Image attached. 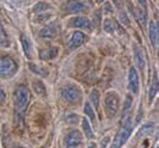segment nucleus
I'll return each instance as SVG.
<instances>
[{"instance_id": "1a4fd4ad", "label": "nucleus", "mask_w": 159, "mask_h": 148, "mask_svg": "<svg viewBox=\"0 0 159 148\" xmlns=\"http://www.w3.org/2000/svg\"><path fill=\"white\" fill-rule=\"evenodd\" d=\"M58 32H59V26H58V23H52V25H48V26H45L44 28L40 29L39 36L42 38L50 39V38L57 37V36H58Z\"/></svg>"}, {"instance_id": "39448f33", "label": "nucleus", "mask_w": 159, "mask_h": 148, "mask_svg": "<svg viewBox=\"0 0 159 148\" xmlns=\"http://www.w3.org/2000/svg\"><path fill=\"white\" fill-rule=\"evenodd\" d=\"M119 96L116 93H108L107 97H105V110H107V114L109 118H113L116 115L118 110H119Z\"/></svg>"}, {"instance_id": "ddd939ff", "label": "nucleus", "mask_w": 159, "mask_h": 148, "mask_svg": "<svg viewBox=\"0 0 159 148\" xmlns=\"http://www.w3.org/2000/svg\"><path fill=\"white\" fill-rule=\"evenodd\" d=\"M149 39H151V43H152L153 47H158V23L154 21H152L149 23Z\"/></svg>"}, {"instance_id": "5701e85b", "label": "nucleus", "mask_w": 159, "mask_h": 148, "mask_svg": "<svg viewBox=\"0 0 159 148\" xmlns=\"http://www.w3.org/2000/svg\"><path fill=\"white\" fill-rule=\"evenodd\" d=\"M153 128H154V126H153L152 124L144 125V126L139 130V132L137 133V137H141V136H147V135L152 133V132H153Z\"/></svg>"}, {"instance_id": "aec40b11", "label": "nucleus", "mask_w": 159, "mask_h": 148, "mask_svg": "<svg viewBox=\"0 0 159 148\" xmlns=\"http://www.w3.org/2000/svg\"><path fill=\"white\" fill-rule=\"evenodd\" d=\"M131 104H132V99L131 97L129 96L126 98V103H125V108H124V114H122V120L125 121L126 119H129V114H130V110H131Z\"/></svg>"}, {"instance_id": "4468645a", "label": "nucleus", "mask_w": 159, "mask_h": 148, "mask_svg": "<svg viewBox=\"0 0 159 148\" xmlns=\"http://www.w3.org/2000/svg\"><path fill=\"white\" fill-rule=\"evenodd\" d=\"M134 56H135V61L136 65L139 70L143 71V67H144V55H143V52L141 50V48L135 45L134 47Z\"/></svg>"}, {"instance_id": "f257e3e1", "label": "nucleus", "mask_w": 159, "mask_h": 148, "mask_svg": "<svg viewBox=\"0 0 159 148\" xmlns=\"http://www.w3.org/2000/svg\"><path fill=\"white\" fill-rule=\"evenodd\" d=\"M30 91L26 86L20 85L16 88V94H15V113L19 118V120L23 119V114L26 111L27 104L30 102Z\"/></svg>"}, {"instance_id": "b1692460", "label": "nucleus", "mask_w": 159, "mask_h": 148, "mask_svg": "<svg viewBox=\"0 0 159 148\" xmlns=\"http://www.w3.org/2000/svg\"><path fill=\"white\" fill-rule=\"evenodd\" d=\"M157 91H158V78H157V76H156L153 83L151 86V89H149V101H153V98H154L156 94H157Z\"/></svg>"}, {"instance_id": "6ab92c4d", "label": "nucleus", "mask_w": 159, "mask_h": 148, "mask_svg": "<svg viewBox=\"0 0 159 148\" xmlns=\"http://www.w3.org/2000/svg\"><path fill=\"white\" fill-rule=\"evenodd\" d=\"M132 14H135V16H136V19L139 20L143 26H146V21H147V15H146V12L144 11H142V10H139V9H135L134 7V11H132Z\"/></svg>"}, {"instance_id": "7c9ffc66", "label": "nucleus", "mask_w": 159, "mask_h": 148, "mask_svg": "<svg viewBox=\"0 0 159 148\" xmlns=\"http://www.w3.org/2000/svg\"><path fill=\"white\" fill-rule=\"evenodd\" d=\"M88 148H97V146H96V143H91Z\"/></svg>"}, {"instance_id": "a878e982", "label": "nucleus", "mask_w": 159, "mask_h": 148, "mask_svg": "<svg viewBox=\"0 0 159 148\" xmlns=\"http://www.w3.org/2000/svg\"><path fill=\"white\" fill-rule=\"evenodd\" d=\"M30 69H31L33 72H36V74L40 75V76H48V71H47V69H43V67H39V66H36V65H33V64H30Z\"/></svg>"}, {"instance_id": "2eb2a0df", "label": "nucleus", "mask_w": 159, "mask_h": 148, "mask_svg": "<svg viewBox=\"0 0 159 148\" xmlns=\"http://www.w3.org/2000/svg\"><path fill=\"white\" fill-rule=\"evenodd\" d=\"M103 28H104V31L108 32V33H115V32L119 29L116 22L110 20V19L104 20V22H103Z\"/></svg>"}, {"instance_id": "423d86ee", "label": "nucleus", "mask_w": 159, "mask_h": 148, "mask_svg": "<svg viewBox=\"0 0 159 148\" xmlns=\"http://www.w3.org/2000/svg\"><path fill=\"white\" fill-rule=\"evenodd\" d=\"M88 9V5L83 0H69L64 7L66 14H79L82 11H86Z\"/></svg>"}, {"instance_id": "f03ea898", "label": "nucleus", "mask_w": 159, "mask_h": 148, "mask_svg": "<svg viewBox=\"0 0 159 148\" xmlns=\"http://www.w3.org/2000/svg\"><path fill=\"white\" fill-rule=\"evenodd\" d=\"M17 71V64L10 56H0V76L4 78L12 77Z\"/></svg>"}, {"instance_id": "f3484780", "label": "nucleus", "mask_w": 159, "mask_h": 148, "mask_svg": "<svg viewBox=\"0 0 159 148\" xmlns=\"http://www.w3.org/2000/svg\"><path fill=\"white\" fill-rule=\"evenodd\" d=\"M10 45V42H9V37L0 22V47H4V48H7Z\"/></svg>"}, {"instance_id": "20e7f679", "label": "nucleus", "mask_w": 159, "mask_h": 148, "mask_svg": "<svg viewBox=\"0 0 159 148\" xmlns=\"http://www.w3.org/2000/svg\"><path fill=\"white\" fill-rule=\"evenodd\" d=\"M61 96L67 103H71V104H77L82 98V93H81L80 88L72 85L65 86L61 91Z\"/></svg>"}, {"instance_id": "f8f14e48", "label": "nucleus", "mask_w": 159, "mask_h": 148, "mask_svg": "<svg viewBox=\"0 0 159 148\" xmlns=\"http://www.w3.org/2000/svg\"><path fill=\"white\" fill-rule=\"evenodd\" d=\"M58 53H59V48H57V47H53L49 49H43L39 52V58L42 60H52L58 56Z\"/></svg>"}, {"instance_id": "2f4dec72", "label": "nucleus", "mask_w": 159, "mask_h": 148, "mask_svg": "<svg viewBox=\"0 0 159 148\" xmlns=\"http://www.w3.org/2000/svg\"><path fill=\"white\" fill-rule=\"evenodd\" d=\"M96 2H102V1H104V0H94Z\"/></svg>"}, {"instance_id": "6e6552de", "label": "nucleus", "mask_w": 159, "mask_h": 148, "mask_svg": "<svg viewBox=\"0 0 159 148\" xmlns=\"http://www.w3.org/2000/svg\"><path fill=\"white\" fill-rule=\"evenodd\" d=\"M139 74H137V71H136L135 67H131L130 69V72H129V89L134 94H137L139 93Z\"/></svg>"}, {"instance_id": "7ed1b4c3", "label": "nucleus", "mask_w": 159, "mask_h": 148, "mask_svg": "<svg viewBox=\"0 0 159 148\" xmlns=\"http://www.w3.org/2000/svg\"><path fill=\"white\" fill-rule=\"evenodd\" d=\"M132 132V124L130 118L126 119L124 121V126L121 127V130L119 131V133L116 135V137L114 138V143H113V148H120L121 146H124L127 141V138L130 137Z\"/></svg>"}, {"instance_id": "cd10ccee", "label": "nucleus", "mask_w": 159, "mask_h": 148, "mask_svg": "<svg viewBox=\"0 0 159 148\" xmlns=\"http://www.w3.org/2000/svg\"><path fill=\"white\" fill-rule=\"evenodd\" d=\"M104 11H105V12H111V11H113V9H111V6H110V4H109V2H105Z\"/></svg>"}, {"instance_id": "412c9836", "label": "nucleus", "mask_w": 159, "mask_h": 148, "mask_svg": "<svg viewBox=\"0 0 159 148\" xmlns=\"http://www.w3.org/2000/svg\"><path fill=\"white\" fill-rule=\"evenodd\" d=\"M84 113H86V115L94 123L96 121V114H94V109L92 108V105L89 104V103H86L84 104Z\"/></svg>"}, {"instance_id": "dca6fc26", "label": "nucleus", "mask_w": 159, "mask_h": 148, "mask_svg": "<svg viewBox=\"0 0 159 148\" xmlns=\"http://www.w3.org/2000/svg\"><path fill=\"white\" fill-rule=\"evenodd\" d=\"M21 43H22V47H23V52H25V54H26L28 58H31L32 44H31V41H30V38H28L27 36L22 34V36H21Z\"/></svg>"}, {"instance_id": "a211bd4d", "label": "nucleus", "mask_w": 159, "mask_h": 148, "mask_svg": "<svg viewBox=\"0 0 159 148\" xmlns=\"http://www.w3.org/2000/svg\"><path fill=\"white\" fill-rule=\"evenodd\" d=\"M82 128H83V132H84V136L87 138H93V131L91 128V125L88 123L87 119H83L82 120Z\"/></svg>"}, {"instance_id": "9d476101", "label": "nucleus", "mask_w": 159, "mask_h": 148, "mask_svg": "<svg viewBox=\"0 0 159 148\" xmlns=\"http://www.w3.org/2000/svg\"><path fill=\"white\" fill-rule=\"evenodd\" d=\"M70 26L71 27H77V28H86V29H92L91 21L84 17V16H77L70 20Z\"/></svg>"}, {"instance_id": "c85d7f7f", "label": "nucleus", "mask_w": 159, "mask_h": 148, "mask_svg": "<svg viewBox=\"0 0 159 148\" xmlns=\"http://www.w3.org/2000/svg\"><path fill=\"white\" fill-rule=\"evenodd\" d=\"M5 98H6V96H5V93H4V91L0 88V103H2L4 101H5Z\"/></svg>"}, {"instance_id": "393cba45", "label": "nucleus", "mask_w": 159, "mask_h": 148, "mask_svg": "<svg viewBox=\"0 0 159 148\" xmlns=\"http://www.w3.org/2000/svg\"><path fill=\"white\" fill-rule=\"evenodd\" d=\"M48 9H50V5H49V4H47V2H38V4H36V6L33 7V11H34L36 14H39V12H44V11L48 10Z\"/></svg>"}, {"instance_id": "c756f323", "label": "nucleus", "mask_w": 159, "mask_h": 148, "mask_svg": "<svg viewBox=\"0 0 159 148\" xmlns=\"http://www.w3.org/2000/svg\"><path fill=\"white\" fill-rule=\"evenodd\" d=\"M139 2V5L141 6H143V9H146L147 7V0H137Z\"/></svg>"}, {"instance_id": "0eeeda50", "label": "nucleus", "mask_w": 159, "mask_h": 148, "mask_svg": "<svg viewBox=\"0 0 159 148\" xmlns=\"http://www.w3.org/2000/svg\"><path fill=\"white\" fill-rule=\"evenodd\" d=\"M82 142V135L77 130L70 131L65 137V146L66 148H77Z\"/></svg>"}, {"instance_id": "9b49d317", "label": "nucleus", "mask_w": 159, "mask_h": 148, "mask_svg": "<svg viewBox=\"0 0 159 148\" xmlns=\"http://www.w3.org/2000/svg\"><path fill=\"white\" fill-rule=\"evenodd\" d=\"M86 42V36L82 33V32H75L70 39V44H69V48L72 50V49H76L79 48L80 45H82L83 43Z\"/></svg>"}, {"instance_id": "4be33fe9", "label": "nucleus", "mask_w": 159, "mask_h": 148, "mask_svg": "<svg viewBox=\"0 0 159 148\" xmlns=\"http://www.w3.org/2000/svg\"><path fill=\"white\" fill-rule=\"evenodd\" d=\"M89 101H91V103L96 106V108H98V105H99V92L97 89H94V91L91 92Z\"/></svg>"}, {"instance_id": "bb28decb", "label": "nucleus", "mask_w": 159, "mask_h": 148, "mask_svg": "<svg viewBox=\"0 0 159 148\" xmlns=\"http://www.w3.org/2000/svg\"><path fill=\"white\" fill-rule=\"evenodd\" d=\"M32 86H33L34 91H36L38 94H40V96L45 94V87H44V85H43L40 81H34V82L32 83Z\"/></svg>"}]
</instances>
